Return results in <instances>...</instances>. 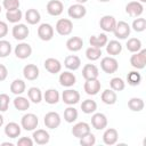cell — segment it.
Wrapping results in <instances>:
<instances>
[{
  "mask_svg": "<svg viewBox=\"0 0 146 146\" xmlns=\"http://www.w3.org/2000/svg\"><path fill=\"white\" fill-rule=\"evenodd\" d=\"M38 124H39L38 116L33 113L24 114L21 119V127L26 131H33L34 129H36Z\"/></svg>",
  "mask_w": 146,
  "mask_h": 146,
  "instance_id": "obj_1",
  "label": "cell"
},
{
  "mask_svg": "<svg viewBox=\"0 0 146 146\" xmlns=\"http://www.w3.org/2000/svg\"><path fill=\"white\" fill-rule=\"evenodd\" d=\"M130 32H131V27H130V25H129L127 22H124V21H119V22H116L115 27H114V30H113L114 35H115L117 39H121V40L127 39V38L130 35Z\"/></svg>",
  "mask_w": 146,
  "mask_h": 146,
  "instance_id": "obj_2",
  "label": "cell"
},
{
  "mask_svg": "<svg viewBox=\"0 0 146 146\" xmlns=\"http://www.w3.org/2000/svg\"><path fill=\"white\" fill-rule=\"evenodd\" d=\"M130 64L137 70H143L146 65V49H140L130 57Z\"/></svg>",
  "mask_w": 146,
  "mask_h": 146,
  "instance_id": "obj_3",
  "label": "cell"
},
{
  "mask_svg": "<svg viewBox=\"0 0 146 146\" xmlns=\"http://www.w3.org/2000/svg\"><path fill=\"white\" fill-rule=\"evenodd\" d=\"M100 67L102 70L107 73V74H113L117 71L119 68V63L117 60L112 57V56H108V57H104L102 60H100Z\"/></svg>",
  "mask_w": 146,
  "mask_h": 146,
  "instance_id": "obj_4",
  "label": "cell"
},
{
  "mask_svg": "<svg viewBox=\"0 0 146 146\" xmlns=\"http://www.w3.org/2000/svg\"><path fill=\"white\" fill-rule=\"evenodd\" d=\"M56 31L59 35H68L72 33L73 30V23L68 18H60L56 23Z\"/></svg>",
  "mask_w": 146,
  "mask_h": 146,
  "instance_id": "obj_5",
  "label": "cell"
},
{
  "mask_svg": "<svg viewBox=\"0 0 146 146\" xmlns=\"http://www.w3.org/2000/svg\"><path fill=\"white\" fill-rule=\"evenodd\" d=\"M43 122H44V125L47 128L56 129L60 125L62 119H60V115L57 112H48L43 117Z\"/></svg>",
  "mask_w": 146,
  "mask_h": 146,
  "instance_id": "obj_6",
  "label": "cell"
},
{
  "mask_svg": "<svg viewBox=\"0 0 146 146\" xmlns=\"http://www.w3.org/2000/svg\"><path fill=\"white\" fill-rule=\"evenodd\" d=\"M62 99L63 102L71 106V105H75L79 103L80 100V94L78 90H74V89H67V90H64L63 94H62Z\"/></svg>",
  "mask_w": 146,
  "mask_h": 146,
  "instance_id": "obj_7",
  "label": "cell"
},
{
  "mask_svg": "<svg viewBox=\"0 0 146 146\" xmlns=\"http://www.w3.org/2000/svg\"><path fill=\"white\" fill-rule=\"evenodd\" d=\"M38 36L42 41H50L54 36V27L48 23H42L38 27Z\"/></svg>",
  "mask_w": 146,
  "mask_h": 146,
  "instance_id": "obj_8",
  "label": "cell"
},
{
  "mask_svg": "<svg viewBox=\"0 0 146 146\" xmlns=\"http://www.w3.org/2000/svg\"><path fill=\"white\" fill-rule=\"evenodd\" d=\"M15 56L19 59H26L32 55V47L26 42H21L15 47Z\"/></svg>",
  "mask_w": 146,
  "mask_h": 146,
  "instance_id": "obj_9",
  "label": "cell"
},
{
  "mask_svg": "<svg viewBox=\"0 0 146 146\" xmlns=\"http://www.w3.org/2000/svg\"><path fill=\"white\" fill-rule=\"evenodd\" d=\"M67 14L71 18H74V19H80V18H83L87 14V8L81 5V3H75V5H72L68 7L67 9Z\"/></svg>",
  "mask_w": 146,
  "mask_h": 146,
  "instance_id": "obj_10",
  "label": "cell"
},
{
  "mask_svg": "<svg viewBox=\"0 0 146 146\" xmlns=\"http://www.w3.org/2000/svg\"><path fill=\"white\" fill-rule=\"evenodd\" d=\"M11 34H13L14 39H16L18 41H23L29 36L30 30L25 24H16V25H14V27L11 30Z\"/></svg>",
  "mask_w": 146,
  "mask_h": 146,
  "instance_id": "obj_11",
  "label": "cell"
},
{
  "mask_svg": "<svg viewBox=\"0 0 146 146\" xmlns=\"http://www.w3.org/2000/svg\"><path fill=\"white\" fill-rule=\"evenodd\" d=\"M144 11V6L139 1H130L125 6V13L131 17H139Z\"/></svg>",
  "mask_w": 146,
  "mask_h": 146,
  "instance_id": "obj_12",
  "label": "cell"
},
{
  "mask_svg": "<svg viewBox=\"0 0 146 146\" xmlns=\"http://www.w3.org/2000/svg\"><path fill=\"white\" fill-rule=\"evenodd\" d=\"M100 87H102L100 81L98 79H92V80H86L83 89L87 95L95 96L100 91Z\"/></svg>",
  "mask_w": 146,
  "mask_h": 146,
  "instance_id": "obj_13",
  "label": "cell"
},
{
  "mask_svg": "<svg viewBox=\"0 0 146 146\" xmlns=\"http://www.w3.org/2000/svg\"><path fill=\"white\" fill-rule=\"evenodd\" d=\"M82 76L84 78V80L98 79L99 70L95 64H86L82 68Z\"/></svg>",
  "mask_w": 146,
  "mask_h": 146,
  "instance_id": "obj_14",
  "label": "cell"
},
{
  "mask_svg": "<svg viewBox=\"0 0 146 146\" xmlns=\"http://www.w3.org/2000/svg\"><path fill=\"white\" fill-rule=\"evenodd\" d=\"M91 125L96 130H103L107 127V117L103 113H95L91 116Z\"/></svg>",
  "mask_w": 146,
  "mask_h": 146,
  "instance_id": "obj_15",
  "label": "cell"
},
{
  "mask_svg": "<svg viewBox=\"0 0 146 146\" xmlns=\"http://www.w3.org/2000/svg\"><path fill=\"white\" fill-rule=\"evenodd\" d=\"M47 13L51 16H59L63 13L64 9V5L62 1L59 0H50L47 3Z\"/></svg>",
  "mask_w": 146,
  "mask_h": 146,
  "instance_id": "obj_16",
  "label": "cell"
},
{
  "mask_svg": "<svg viewBox=\"0 0 146 146\" xmlns=\"http://www.w3.org/2000/svg\"><path fill=\"white\" fill-rule=\"evenodd\" d=\"M115 24H116V21L112 15H105L99 21V26L105 32H113Z\"/></svg>",
  "mask_w": 146,
  "mask_h": 146,
  "instance_id": "obj_17",
  "label": "cell"
},
{
  "mask_svg": "<svg viewBox=\"0 0 146 146\" xmlns=\"http://www.w3.org/2000/svg\"><path fill=\"white\" fill-rule=\"evenodd\" d=\"M33 141L36 143L38 145H46L49 143L50 139V135L48 131H46L44 129H36L35 131H33Z\"/></svg>",
  "mask_w": 146,
  "mask_h": 146,
  "instance_id": "obj_18",
  "label": "cell"
},
{
  "mask_svg": "<svg viewBox=\"0 0 146 146\" xmlns=\"http://www.w3.org/2000/svg\"><path fill=\"white\" fill-rule=\"evenodd\" d=\"M39 67L34 64H27L24 66L23 68V75L26 80H30V81H33V80H36L39 78Z\"/></svg>",
  "mask_w": 146,
  "mask_h": 146,
  "instance_id": "obj_19",
  "label": "cell"
},
{
  "mask_svg": "<svg viewBox=\"0 0 146 146\" xmlns=\"http://www.w3.org/2000/svg\"><path fill=\"white\" fill-rule=\"evenodd\" d=\"M90 132V125L87 122H78L72 128V135L76 138H81Z\"/></svg>",
  "mask_w": 146,
  "mask_h": 146,
  "instance_id": "obj_20",
  "label": "cell"
},
{
  "mask_svg": "<svg viewBox=\"0 0 146 146\" xmlns=\"http://www.w3.org/2000/svg\"><path fill=\"white\" fill-rule=\"evenodd\" d=\"M44 68L49 72V73H51V74H56V73H59L60 72V70H62V64H60V62L58 60V59H56V58H52V57H50V58H47L46 60H44Z\"/></svg>",
  "mask_w": 146,
  "mask_h": 146,
  "instance_id": "obj_21",
  "label": "cell"
},
{
  "mask_svg": "<svg viewBox=\"0 0 146 146\" xmlns=\"http://www.w3.org/2000/svg\"><path fill=\"white\" fill-rule=\"evenodd\" d=\"M75 81H76L75 75L72 72H70V71H64L59 75V83L63 87L70 88V87H72V86L75 84Z\"/></svg>",
  "mask_w": 146,
  "mask_h": 146,
  "instance_id": "obj_22",
  "label": "cell"
},
{
  "mask_svg": "<svg viewBox=\"0 0 146 146\" xmlns=\"http://www.w3.org/2000/svg\"><path fill=\"white\" fill-rule=\"evenodd\" d=\"M117 138H119V132L114 128L106 129L104 135H103V141L106 145H114V144H116Z\"/></svg>",
  "mask_w": 146,
  "mask_h": 146,
  "instance_id": "obj_23",
  "label": "cell"
},
{
  "mask_svg": "<svg viewBox=\"0 0 146 146\" xmlns=\"http://www.w3.org/2000/svg\"><path fill=\"white\" fill-rule=\"evenodd\" d=\"M107 42H108V39H107V35L105 33H100L98 35H91L90 39H89L90 46L99 48V49H102V47L106 46Z\"/></svg>",
  "mask_w": 146,
  "mask_h": 146,
  "instance_id": "obj_24",
  "label": "cell"
},
{
  "mask_svg": "<svg viewBox=\"0 0 146 146\" xmlns=\"http://www.w3.org/2000/svg\"><path fill=\"white\" fill-rule=\"evenodd\" d=\"M5 135L9 138H17L21 135V125L16 122H9L5 127Z\"/></svg>",
  "mask_w": 146,
  "mask_h": 146,
  "instance_id": "obj_25",
  "label": "cell"
},
{
  "mask_svg": "<svg viewBox=\"0 0 146 146\" xmlns=\"http://www.w3.org/2000/svg\"><path fill=\"white\" fill-rule=\"evenodd\" d=\"M82 46H83V40L80 36H72L66 41V48L73 52L81 50Z\"/></svg>",
  "mask_w": 146,
  "mask_h": 146,
  "instance_id": "obj_26",
  "label": "cell"
},
{
  "mask_svg": "<svg viewBox=\"0 0 146 146\" xmlns=\"http://www.w3.org/2000/svg\"><path fill=\"white\" fill-rule=\"evenodd\" d=\"M64 65L70 71H76L81 66V59L76 55H70V56H67L65 58Z\"/></svg>",
  "mask_w": 146,
  "mask_h": 146,
  "instance_id": "obj_27",
  "label": "cell"
},
{
  "mask_svg": "<svg viewBox=\"0 0 146 146\" xmlns=\"http://www.w3.org/2000/svg\"><path fill=\"white\" fill-rule=\"evenodd\" d=\"M102 102L106 105H113L116 103V99H117V96H116V92L112 89H105L103 92H102Z\"/></svg>",
  "mask_w": 146,
  "mask_h": 146,
  "instance_id": "obj_28",
  "label": "cell"
},
{
  "mask_svg": "<svg viewBox=\"0 0 146 146\" xmlns=\"http://www.w3.org/2000/svg\"><path fill=\"white\" fill-rule=\"evenodd\" d=\"M40 19H41V15H40V13L36 9L31 8V9L26 10V13H25V21L29 24L35 25V24H38L40 22Z\"/></svg>",
  "mask_w": 146,
  "mask_h": 146,
  "instance_id": "obj_29",
  "label": "cell"
},
{
  "mask_svg": "<svg viewBox=\"0 0 146 146\" xmlns=\"http://www.w3.org/2000/svg\"><path fill=\"white\" fill-rule=\"evenodd\" d=\"M59 92L56 89H48L46 90V92L43 94V98L46 100L47 104L49 105H55L59 102Z\"/></svg>",
  "mask_w": 146,
  "mask_h": 146,
  "instance_id": "obj_30",
  "label": "cell"
},
{
  "mask_svg": "<svg viewBox=\"0 0 146 146\" xmlns=\"http://www.w3.org/2000/svg\"><path fill=\"white\" fill-rule=\"evenodd\" d=\"M122 51V44L117 40H111L106 43V52L111 56H116Z\"/></svg>",
  "mask_w": 146,
  "mask_h": 146,
  "instance_id": "obj_31",
  "label": "cell"
},
{
  "mask_svg": "<svg viewBox=\"0 0 146 146\" xmlns=\"http://www.w3.org/2000/svg\"><path fill=\"white\" fill-rule=\"evenodd\" d=\"M25 89H26V84H25V82H24L23 80H21V79L14 80V81L11 82V84H10V91H11L14 95H16V96L22 95V94L25 91Z\"/></svg>",
  "mask_w": 146,
  "mask_h": 146,
  "instance_id": "obj_32",
  "label": "cell"
},
{
  "mask_svg": "<svg viewBox=\"0 0 146 146\" xmlns=\"http://www.w3.org/2000/svg\"><path fill=\"white\" fill-rule=\"evenodd\" d=\"M27 96H29V99L34 104H39L42 100V97H43L41 90L38 87H31L27 90Z\"/></svg>",
  "mask_w": 146,
  "mask_h": 146,
  "instance_id": "obj_33",
  "label": "cell"
},
{
  "mask_svg": "<svg viewBox=\"0 0 146 146\" xmlns=\"http://www.w3.org/2000/svg\"><path fill=\"white\" fill-rule=\"evenodd\" d=\"M144 100L141 98H137V97H132L129 99L128 102V107L132 111V112H140L144 110Z\"/></svg>",
  "mask_w": 146,
  "mask_h": 146,
  "instance_id": "obj_34",
  "label": "cell"
},
{
  "mask_svg": "<svg viewBox=\"0 0 146 146\" xmlns=\"http://www.w3.org/2000/svg\"><path fill=\"white\" fill-rule=\"evenodd\" d=\"M14 106L18 111H26L30 108V100H27V98L18 95L14 99Z\"/></svg>",
  "mask_w": 146,
  "mask_h": 146,
  "instance_id": "obj_35",
  "label": "cell"
},
{
  "mask_svg": "<svg viewBox=\"0 0 146 146\" xmlns=\"http://www.w3.org/2000/svg\"><path fill=\"white\" fill-rule=\"evenodd\" d=\"M81 110L86 114L95 113L96 110H97V103L95 100H92V99H86L81 104Z\"/></svg>",
  "mask_w": 146,
  "mask_h": 146,
  "instance_id": "obj_36",
  "label": "cell"
},
{
  "mask_svg": "<svg viewBox=\"0 0 146 146\" xmlns=\"http://www.w3.org/2000/svg\"><path fill=\"white\" fill-rule=\"evenodd\" d=\"M23 17V13L21 9H15V10H9L6 13V18L9 23H18Z\"/></svg>",
  "mask_w": 146,
  "mask_h": 146,
  "instance_id": "obj_37",
  "label": "cell"
},
{
  "mask_svg": "<svg viewBox=\"0 0 146 146\" xmlns=\"http://www.w3.org/2000/svg\"><path fill=\"white\" fill-rule=\"evenodd\" d=\"M76 119H78V110L74 108L72 105L68 106L64 111V120L67 123H73L74 121H76Z\"/></svg>",
  "mask_w": 146,
  "mask_h": 146,
  "instance_id": "obj_38",
  "label": "cell"
},
{
  "mask_svg": "<svg viewBox=\"0 0 146 146\" xmlns=\"http://www.w3.org/2000/svg\"><path fill=\"white\" fill-rule=\"evenodd\" d=\"M127 49L130 51V52H137L141 49V41L137 38H130L128 41H127Z\"/></svg>",
  "mask_w": 146,
  "mask_h": 146,
  "instance_id": "obj_39",
  "label": "cell"
},
{
  "mask_svg": "<svg viewBox=\"0 0 146 146\" xmlns=\"http://www.w3.org/2000/svg\"><path fill=\"white\" fill-rule=\"evenodd\" d=\"M100 56H102V49H99V48L89 47V48L86 50V57H87L89 60H91V62L99 59Z\"/></svg>",
  "mask_w": 146,
  "mask_h": 146,
  "instance_id": "obj_40",
  "label": "cell"
},
{
  "mask_svg": "<svg viewBox=\"0 0 146 146\" xmlns=\"http://www.w3.org/2000/svg\"><path fill=\"white\" fill-rule=\"evenodd\" d=\"M127 81L130 86H138L141 81V75L137 71H131L127 75Z\"/></svg>",
  "mask_w": 146,
  "mask_h": 146,
  "instance_id": "obj_41",
  "label": "cell"
},
{
  "mask_svg": "<svg viewBox=\"0 0 146 146\" xmlns=\"http://www.w3.org/2000/svg\"><path fill=\"white\" fill-rule=\"evenodd\" d=\"M110 86H111V89L114 91H122L125 88V82L121 78H113L110 81Z\"/></svg>",
  "mask_w": 146,
  "mask_h": 146,
  "instance_id": "obj_42",
  "label": "cell"
},
{
  "mask_svg": "<svg viewBox=\"0 0 146 146\" xmlns=\"http://www.w3.org/2000/svg\"><path fill=\"white\" fill-rule=\"evenodd\" d=\"M11 52V44L7 40H0V57L5 58Z\"/></svg>",
  "mask_w": 146,
  "mask_h": 146,
  "instance_id": "obj_43",
  "label": "cell"
},
{
  "mask_svg": "<svg viewBox=\"0 0 146 146\" xmlns=\"http://www.w3.org/2000/svg\"><path fill=\"white\" fill-rule=\"evenodd\" d=\"M79 139H80V145H82V146H94L96 144V137L91 132L87 133L86 136H83Z\"/></svg>",
  "mask_w": 146,
  "mask_h": 146,
  "instance_id": "obj_44",
  "label": "cell"
},
{
  "mask_svg": "<svg viewBox=\"0 0 146 146\" xmlns=\"http://www.w3.org/2000/svg\"><path fill=\"white\" fill-rule=\"evenodd\" d=\"M132 29L136 31V32H143L145 31L146 29V19L145 18H136L133 22H132Z\"/></svg>",
  "mask_w": 146,
  "mask_h": 146,
  "instance_id": "obj_45",
  "label": "cell"
},
{
  "mask_svg": "<svg viewBox=\"0 0 146 146\" xmlns=\"http://www.w3.org/2000/svg\"><path fill=\"white\" fill-rule=\"evenodd\" d=\"M19 0H3L2 1V7L9 11V10H15L19 9Z\"/></svg>",
  "mask_w": 146,
  "mask_h": 146,
  "instance_id": "obj_46",
  "label": "cell"
},
{
  "mask_svg": "<svg viewBox=\"0 0 146 146\" xmlns=\"http://www.w3.org/2000/svg\"><path fill=\"white\" fill-rule=\"evenodd\" d=\"M10 98L7 94H0V112H6L9 107Z\"/></svg>",
  "mask_w": 146,
  "mask_h": 146,
  "instance_id": "obj_47",
  "label": "cell"
},
{
  "mask_svg": "<svg viewBox=\"0 0 146 146\" xmlns=\"http://www.w3.org/2000/svg\"><path fill=\"white\" fill-rule=\"evenodd\" d=\"M33 139H31L30 137H22L18 139L17 145L18 146H33Z\"/></svg>",
  "mask_w": 146,
  "mask_h": 146,
  "instance_id": "obj_48",
  "label": "cell"
},
{
  "mask_svg": "<svg viewBox=\"0 0 146 146\" xmlns=\"http://www.w3.org/2000/svg\"><path fill=\"white\" fill-rule=\"evenodd\" d=\"M8 34V25L6 22L0 21V39Z\"/></svg>",
  "mask_w": 146,
  "mask_h": 146,
  "instance_id": "obj_49",
  "label": "cell"
},
{
  "mask_svg": "<svg viewBox=\"0 0 146 146\" xmlns=\"http://www.w3.org/2000/svg\"><path fill=\"white\" fill-rule=\"evenodd\" d=\"M8 76V70L3 64H0V82L5 81Z\"/></svg>",
  "mask_w": 146,
  "mask_h": 146,
  "instance_id": "obj_50",
  "label": "cell"
},
{
  "mask_svg": "<svg viewBox=\"0 0 146 146\" xmlns=\"http://www.w3.org/2000/svg\"><path fill=\"white\" fill-rule=\"evenodd\" d=\"M3 121H5V120H3V116H2V114L0 113V127L3 125Z\"/></svg>",
  "mask_w": 146,
  "mask_h": 146,
  "instance_id": "obj_51",
  "label": "cell"
},
{
  "mask_svg": "<svg viewBox=\"0 0 146 146\" xmlns=\"http://www.w3.org/2000/svg\"><path fill=\"white\" fill-rule=\"evenodd\" d=\"M76 1V3H81V5H83V3H86L88 0H75Z\"/></svg>",
  "mask_w": 146,
  "mask_h": 146,
  "instance_id": "obj_52",
  "label": "cell"
},
{
  "mask_svg": "<svg viewBox=\"0 0 146 146\" xmlns=\"http://www.w3.org/2000/svg\"><path fill=\"white\" fill-rule=\"evenodd\" d=\"M2 145H9V146H13V143H2Z\"/></svg>",
  "mask_w": 146,
  "mask_h": 146,
  "instance_id": "obj_53",
  "label": "cell"
},
{
  "mask_svg": "<svg viewBox=\"0 0 146 146\" xmlns=\"http://www.w3.org/2000/svg\"><path fill=\"white\" fill-rule=\"evenodd\" d=\"M99 2H108V1H111V0H98Z\"/></svg>",
  "mask_w": 146,
  "mask_h": 146,
  "instance_id": "obj_54",
  "label": "cell"
},
{
  "mask_svg": "<svg viewBox=\"0 0 146 146\" xmlns=\"http://www.w3.org/2000/svg\"><path fill=\"white\" fill-rule=\"evenodd\" d=\"M139 2L140 3H144V2H146V0H139Z\"/></svg>",
  "mask_w": 146,
  "mask_h": 146,
  "instance_id": "obj_55",
  "label": "cell"
},
{
  "mask_svg": "<svg viewBox=\"0 0 146 146\" xmlns=\"http://www.w3.org/2000/svg\"><path fill=\"white\" fill-rule=\"evenodd\" d=\"M1 10H2V9H1V6H0V13H1Z\"/></svg>",
  "mask_w": 146,
  "mask_h": 146,
  "instance_id": "obj_56",
  "label": "cell"
}]
</instances>
